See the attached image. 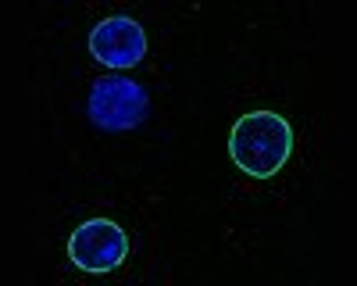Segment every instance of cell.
<instances>
[{"label": "cell", "mask_w": 357, "mask_h": 286, "mask_svg": "<svg viewBox=\"0 0 357 286\" xmlns=\"http://www.w3.org/2000/svg\"><path fill=\"white\" fill-rule=\"evenodd\" d=\"M229 154L250 179H272L293 154V129L275 111H247L229 133Z\"/></svg>", "instance_id": "1"}, {"label": "cell", "mask_w": 357, "mask_h": 286, "mask_svg": "<svg viewBox=\"0 0 357 286\" xmlns=\"http://www.w3.org/2000/svg\"><path fill=\"white\" fill-rule=\"evenodd\" d=\"M126 254H129V240L111 218L82 222L68 240V257L82 272H111L126 262Z\"/></svg>", "instance_id": "2"}, {"label": "cell", "mask_w": 357, "mask_h": 286, "mask_svg": "<svg viewBox=\"0 0 357 286\" xmlns=\"http://www.w3.org/2000/svg\"><path fill=\"white\" fill-rule=\"evenodd\" d=\"M89 114L107 133L132 129L146 114V93L129 79H100L89 93Z\"/></svg>", "instance_id": "3"}, {"label": "cell", "mask_w": 357, "mask_h": 286, "mask_svg": "<svg viewBox=\"0 0 357 286\" xmlns=\"http://www.w3.org/2000/svg\"><path fill=\"white\" fill-rule=\"evenodd\" d=\"M89 50H93V57L107 68H132L146 54V33H143L139 22L114 15V18H104L93 29Z\"/></svg>", "instance_id": "4"}]
</instances>
